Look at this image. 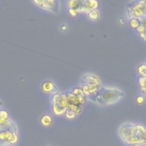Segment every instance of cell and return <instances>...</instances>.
I'll list each match as a JSON object with an SVG mask.
<instances>
[{"instance_id":"8","label":"cell","mask_w":146,"mask_h":146,"mask_svg":"<svg viewBox=\"0 0 146 146\" xmlns=\"http://www.w3.org/2000/svg\"><path fill=\"white\" fill-rule=\"evenodd\" d=\"M82 111V107L79 106L68 103L67 109L64 112L65 116L67 119H74Z\"/></svg>"},{"instance_id":"23","label":"cell","mask_w":146,"mask_h":146,"mask_svg":"<svg viewBox=\"0 0 146 146\" xmlns=\"http://www.w3.org/2000/svg\"><path fill=\"white\" fill-rule=\"evenodd\" d=\"M70 14L73 16H76L79 13H80V11L76 9H69L68 10Z\"/></svg>"},{"instance_id":"27","label":"cell","mask_w":146,"mask_h":146,"mask_svg":"<svg viewBox=\"0 0 146 146\" xmlns=\"http://www.w3.org/2000/svg\"><path fill=\"white\" fill-rule=\"evenodd\" d=\"M141 23L143 24L144 26L145 27V29H146V18L143 21V22Z\"/></svg>"},{"instance_id":"19","label":"cell","mask_w":146,"mask_h":146,"mask_svg":"<svg viewBox=\"0 0 146 146\" xmlns=\"http://www.w3.org/2000/svg\"><path fill=\"white\" fill-rule=\"evenodd\" d=\"M99 12L96 9L93 10L88 13L89 18L92 20H96L99 18Z\"/></svg>"},{"instance_id":"28","label":"cell","mask_w":146,"mask_h":146,"mask_svg":"<svg viewBox=\"0 0 146 146\" xmlns=\"http://www.w3.org/2000/svg\"><path fill=\"white\" fill-rule=\"evenodd\" d=\"M119 22H120V24H121V25H123V24H124V22H123V18L120 19H119Z\"/></svg>"},{"instance_id":"16","label":"cell","mask_w":146,"mask_h":146,"mask_svg":"<svg viewBox=\"0 0 146 146\" xmlns=\"http://www.w3.org/2000/svg\"><path fill=\"white\" fill-rule=\"evenodd\" d=\"M139 83L141 91L146 94V78L141 76L139 79Z\"/></svg>"},{"instance_id":"18","label":"cell","mask_w":146,"mask_h":146,"mask_svg":"<svg viewBox=\"0 0 146 146\" xmlns=\"http://www.w3.org/2000/svg\"><path fill=\"white\" fill-rule=\"evenodd\" d=\"M138 72L141 76L146 77V64H141L137 68Z\"/></svg>"},{"instance_id":"1","label":"cell","mask_w":146,"mask_h":146,"mask_svg":"<svg viewBox=\"0 0 146 146\" xmlns=\"http://www.w3.org/2000/svg\"><path fill=\"white\" fill-rule=\"evenodd\" d=\"M119 133L127 145L137 146L146 143V128L143 125L123 123L119 127Z\"/></svg>"},{"instance_id":"4","label":"cell","mask_w":146,"mask_h":146,"mask_svg":"<svg viewBox=\"0 0 146 146\" xmlns=\"http://www.w3.org/2000/svg\"><path fill=\"white\" fill-rule=\"evenodd\" d=\"M145 1H133L127 3L126 11L129 19H139L144 14V6Z\"/></svg>"},{"instance_id":"22","label":"cell","mask_w":146,"mask_h":146,"mask_svg":"<svg viewBox=\"0 0 146 146\" xmlns=\"http://www.w3.org/2000/svg\"><path fill=\"white\" fill-rule=\"evenodd\" d=\"M136 30L139 34H141L144 33L146 30L145 27L144 26L143 24H142V23H140V25L136 29Z\"/></svg>"},{"instance_id":"14","label":"cell","mask_w":146,"mask_h":146,"mask_svg":"<svg viewBox=\"0 0 146 146\" xmlns=\"http://www.w3.org/2000/svg\"><path fill=\"white\" fill-rule=\"evenodd\" d=\"M84 1L80 0H74V1H67V6L69 9H74L79 10L81 12L82 6Z\"/></svg>"},{"instance_id":"17","label":"cell","mask_w":146,"mask_h":146,"mask_svg":"<svg viewBox=\"0 0 146 146\" xmlns=\"http://www.w3.org/2000/svg\"><path fill=\"white\" fill-rule=\"evenodd\" d=\"M8 119V113L5 110H0V124H2Z\"/></svg>"},{"instance_id":"12","label":"cell","mask_w":146,"mask_h":146,"mask_svg":"<svg viewBox=\"0 0 146 146\" xmlns=\"http://www.w3.org/2000/svg\"><path fill=\"white\" fill-rule=\"evenodd\" d=\"M83 94L86 97L95 93L99 88V86L95 84H83L81 88Z\"/></svg>"},{"instance_id":"30","label":"cell","mask_w":146,"mask_h":146,"mask_svg":"<svg viewBox=\"0 0 146 146\" xmlns=\"http://www.w3.org/2000/svg\"><path fill=\"white\" fill-rule=\"evenodd\" d=\"M137 146H146V145H145V144H142V145H137Z\"/></svg>"},{"instance_id":"2","label":"cell","mask_w":146,"mask_h":146,"mask_svg":"<svg viewBox=\"0 0 146 146\" xmlns=\"http://www.w3.org/2000/svg\"><path fill=\"white\" fill-rule=\"evenodd\" d=\"M124 96V93L117 88L102 87L87 97L91 101L102 106H107L116 103Z\"/></svg>"},{"instance_id":"24","label":"cell","mask_w":146,"mask_h":146,"mask_svg":"<svg viewBox=\"0 0 146 146\" xmlns=\"http://www.w3.org/2000/svg\"><path fill=\"white\" fill-rule=\"evenodd\" d=\"M136 102L138 104H142L144 102V97L141 96H139L136 98Z\"/></svg>"},{"instance_id":"25","label":"cell","mask_w":146,"mask_h":146,"mask_svg":"<svg viewBox=\"0 0 146 146\" xmlns=\"http://www.w3.org/2000/svg\"><path fill=\"white\" fill-rule=\"evenodd\" d=\"M140 35L146 41V30L144 33H143L141 34H140Z\"/></svg>"},{"instance_id":"20","label":"cell","mask_w":146,"mask_h":146,"mask_svg":"<svg viewBox=\"0 0 146 146\" xmlns=\"http://www.w3.org/2000/svg\"><path fill=\"white\" fill-rule=\"evenodd\" d=\"M140 23H141L139 20V19L133 18L129 20V25L132 28L136 29L140 25Z\"/></svg>"},{"instance_id":"21","label":"cell","mask_w":146,"mask_h":146,"mask_svg":"<svg viewBox=\"0 0 146 146\" xmlns=\"http://www.w3.org/2000/svg\"><path fill=\"white\" fill-rule=\"evenodd\" d=\"M71 92H72L73 94H75V95H78V96H86L85 95L83 94L82 88H80V87H74V88L72 90Z\"/></svg>"},{"instance_id":"26","label":"cell","mask_w":146,"mask_h":146,"mask_svg":"<svg viewBox=\"0 0 146 146\" xmlns=\"http://www.w3.org/2000/svg\"><path fill=\"white\" fill-rule=\"evenodd\" d=\"M143 15H144L145 17H146V1L144 6V14Z\"/></svg>"},{"instance_id":"3","label":"cell","mask_w":146,"mask_h":146,"mask_svg":"<svg viewBox=\"0 0 146 146\" xmlns=\"http://www.w3.org/2000/svg\"><path fill=\"white\" fill-rule=\"evenodd\" d=\"M52 104V111L56 115H61L64 113L68 102L64 94L57 92L53 94L51 98Z\"/></svg>"},{"instance_id":"29","label":"cell","mask_w":146,"mask_h":146,"mask_svg":"<svg viewBox=\"0 0 146 146\" xmlns=\"http://www.w3.org/2000/svg\"><path fill=\"white\" fill-rule=\"evenodd\" d=\"M2 106V102L0 100V107H1Z\"/></svg>"},{"instance_id":"11","label":"cell","mask_w":146,"mask_h":146,"mask_svg":"<svg viewBox=\"0 0 146 146\" xmlns=\"http://www.w3.org/2000/svg\"><path fill=\"white\" fill-rule=\"evenodd\" d=\"M99 5L98 1L95 0H85L82 6V11L89 13L93 10H95Z\"/></svg>"},{"instance_id":"6","label":"cell","mask_w":146,"mask_h":146,"mask_svg":"<svg viewBox=\"0 0 146 146\" xmlns=\"http://www.w3.org/2000/svg\"><path fill=\"white\" fill-rule=\"evenodd\" d=\"M33 2L43 9L47 10L55 13L58 12L59 8L58 1L54 0H35L33 1Z\"/></svg>"},{"instance_id":"31","label":"cell","mask_w":146,"mask_h":146,"mask_svg":"<svg viewBox=\"0 0 146 146\" xmlns=\"http://www.w3.org/2000/svg\"><path fill=\"white\" fill-rule=\"evenodd\" d=\"M145 78H146V77H145Z\"/></svg>"},{"instance_id":"9","label":"cell","mask_w":146,"mask_h":146,"mask_svg":"<svg viewBox=\"0 0 146 146\" xmlns=\"http://www.w3.org/2000/svg\"><path fill=\"white\" fill-rule=\"evenodd\" d=\"M81 82L82 85L88 84H95L99 86L101 84L100 79L95 75L92 74H86L82 76Z\"/></svg>"},{"instance_id":"15","label":"cell","mask_w":146,"mask_h":146,"mask_svg":"<svg viewBox=\"0 0 146 146\" xmlns=\"http://www.w3.org/2000/svg\"><path fill=\"white\" fill-rule=\"evenodd\" d=\"M40 121L43 125L47 127L51 124V123L52 122V119L50 115H44L41 117Z\"/></svg>"},{"instance_id":"7","label":"cell","mask_w":146,"mask_h":146,"mask_svg":"<svg viewBox=\"0 0 146 146\" xmlns=\"http://www.w3.org/2000/svg\"><path fill=\"white\" fill-rule=\"evenodd\" d=\"M66 96L68 104L80 106L84 104L86 100V96H78L73 94L71 91H67L64 93Z\"/></svg>"},{"instance_id":"13","label":"cell","mask_w":146,"mask_h":146,"mask_svg":"<svg viewBox=\"0 0 146 146\" xmlns=\"http://www.w3.org/2000/svg\"><path fill=\"white\" fill-rule=\"evenodd\" d=\"M43 91L46 93L55 94L58 91V89L56 85L50 81H46L43 83L42 85Z\"/></svg>"},{"instance_id":"10","label":"cell","mask_w":146,"mask_h":146,"mask_svg":"<svg viewBox=\"0 0 146 146\" xmlns=\"http://www.w3.org/2000/svg\"><path fill=\"white\" fill-rule=\"evenodd\" d=\"M3 130H9L18 133V128L17 125L13 121L9 118L3 123L0 124V131Z\"/></svg>"},{"instance_id":"5","label":"cell","mask_w":146,"mask_h":146,"mask_svg":"<svg viewBox=\"0 0 146 146\" xmlns=\"http://www.w3.org/2000/svg\"><path fill=\"white\" fill-rule=\"evenodd\" d=\"M18 139V133L9 130L0 131V146H8L15 144Z\"/></svg>"}]
</instances>
